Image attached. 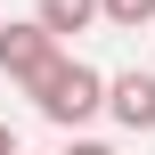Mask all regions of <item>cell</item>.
Returning <instances> with one entry per match:
<instances>
[{"label": "cell", "mask_w": 155, "mask_h": 155, "mask_svg": "<svg viewBox=\"0 0 155 155\" xmlns=\"http://www.w3.org/2000/svg\"><path fill=\"white\" fill-rule=\"evenodd\" d=\"M25 98L41 106V123H57V131H74V139H82V123H90V114H106V74H98V65H82V57L65 49V57L25 90Z\"/></svg>", "instance_id": "1"}, {"label": "cell", "mask_w": 155, "mask_h": 155, "mask_svg": "<svg viewBox=\"0 0 155 155\" xmlns=\"http://www.w3.org/2000/svg\"><path fill=\"white\" fill-rule=\"evenodd\" d=\"M57 57H65V49H57V41H49L33 16H8V25H0V74H8L16 90H33V82H41Z\"/></svg>", "instance_id": "2"}, {"label": "cell", "mask_w": 155, "mask_h": 155, "mask_svg": "<svg viewBox=\"0 0 155 155\" xmlns=\"http://www.w3.org/2000/svg\"><path fill=\"white\" fill-rule=\"evenodd\" d=\"M106 114H114L131 139H147V131H155V74H147V65L106 74Z\"/></svg>", "instance_id": "3"}, {"label": "cell", "mask_w": 155, "mask_h": 155, "mask_svg": "<svg viewBox=\"0 0 155 155\" xmlns=\"http://www.w3.org/2000/svg\"><path fill=\"white\" fill-rule=\"evenodd\" d=\"M33 25H41V33H49V41L65 49L74 33H90V25H106V16H98V0H33Z\"/></svg>", "instance_id": "4"}, {"label": "cell", "mask_w": 155, "mask_h": 155, "mask_svg": "<svg viewBox=\"0 0 155 155\" xmlns=\"http://www.w3.org/2000/svg\"><path fill=\"white\" fill-rule=\"evenodd\" d=\"M98 16H106L114 33H147L155 25V0H98Z\"/></svg>", "instance_id": "5"}, {"label": "cell", "mask_w": 155, "mask_h": 155, "mask_svg": "<svg viewBox=\"0 0 155 155\" xmlns=\"http://www.w3.org/2000/svg\"><path fill=\"white\" fill-rule=\"evenodd\" d=\"M57 155H123V147H114V139H65Z\"/></svg>", "instance_id": "6"}, {"label": "cell", "mask_w": 155, "mask_h": 155, "mask_svg": "<svg viewBox=\"0 0 155 155\" xmlns=\"http://www.w3.org/2000/svg\"><path fill=\"white\" fill-rule=\"evenodd\" d=\"M0 155H25V147H16V131H8V123H0Z\"/></svg>", "instance_id": "7"}]
</instances>
